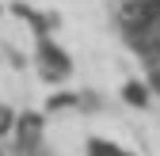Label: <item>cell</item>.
<instances>
[{
    "mask_svg": "<svg viewBox=\"0 0 160 156\" xmlns=\"http://www.w3.org/2000/svg\"><path fill=\"white\" fill-rule=\"evenodd\" d=\"M38 69H42V76L50 84H61V80L72 76V57L61 46H53L50 38H42V42H38Z\"/></svg>",
    "mask_w": 160,
    "mask_h": 156,
    "instance_id": "1",
    "label": "cell"
},
{
    "mask_svg": "<svg viewBox=\"0 0 160 156\" xmlns=\"http://www.w3.org/2000/svg\"><path fill=\"white\" fill-rule=\"evenodd\" d=\"M15 137H19V149H34L38 145V137H42V118L38 114H23V118L15 122Z\"/></svg>",
    "mask_w": 160,
    "mask_h": 156,
    "instance_id": "2",
    "label": "cell"
},
{
    "mask_svg": "<svg viewBox=\"0 0 160 156\" xmlns=\"http://www.w3.org/2000/svg\"><path fill=\"white\" fill-rule=\"evenodd\" d=\"M15 110L12 107H4V103H0V137H8V133H15Z\"/></svg>",
    "mask_w": 160,
    "mask_h": 156,
    "instance_id": "5",
    "label": "cell"
},
{
    "mask_svg": "<svg viewBox=\"0 0 160 156\" xmlns=\"http://www.w3.org/2000/svg\"><path fill=\"white\" fill-rule=\"evenodd\" d=\"M122 99H126L130 107H137V110H145V107H149V88H145L141 80H130V84H122Z\"/></svg>",
    "mask_w": 160,
    "mask_h": 156,
    "instance_id": "3",
    "label": "cell"
},
{
    "mask_svg": "<svg viewBox=\"0 0 160 156\" xmlns=\"http://www.w3.org/2000/svg\"><path fill=\"white\" fill-rule=\"evenodd\" d=\"M76 103H80V99H76L72 91H69V95H53V99L46 103V110H65V107H76Z\"/></svg>",
    "mask_w": 160,
    "mask_h": 156,
    "instance_id": "6",
    "label": "cell"
},
{
    "mask_svg": "<svg viewBox=\"0 0 160 156\" xmlns=\"http://www.w3.org/2000/svg\"><path fill=\"white\" fill-rule=\"evenodd\" d=\"M88 156H130V152H122L118 145H111V141H103V137H92V141H88Z\"/></svg>",
    "mask_w": 160,
    "mask_h": 156,
    "instance_id": "4",
    "label": "cell"
}]
</instances>
